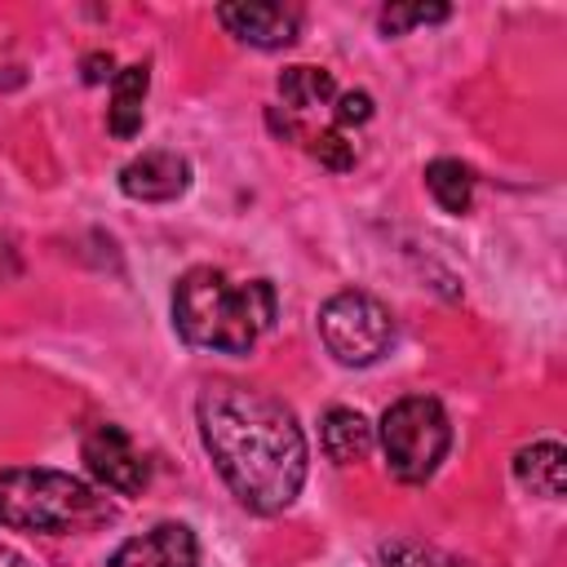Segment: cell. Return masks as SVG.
Listing matches in <instances>:
<instances>
[{
	"mask_svg": "<svg viewBox=\"0 0 567 567\" xmlns=\"http://www.w3.org/2000/svg\"><path fill=\"white\" fill-rule=\"evenodd\" d=\"M111 66H115L111 53H89V58H84V80H89V84H102V80L111 75Z\"/></svg>",
	"mask_w": 567,
	"mask_h": 567,
	"instance_id": "20",
	"label": "cell"
},
{
	"mask_svg": "<svg viewBox=\"0 0 567 567\" xmlns=\"http://www.w3.org/2000/svg\"><path fill=\"white\" fill-rule=\"evenodd\" d=\"M381 567H470V563L456 558V554H447V549H439V545L399 536V540H385L381 545Z\"/></svg>",
	"mask_w": 567,
	"mask_h": 567,
	"instance_id": "15",
	"label": "cell"
},
{
	"mask_svg": "<svg viewBox=\"0 0 567 567\" xmlns=\"http://www.w3.org/2000/svg\"><path fill=\"white\" fill-rule=\"evenodd\" d=\"M111 501L97 496L84 478L62 470H0V527L18 532H89L111 523Z\"/></svg>",
	"mask_w": 567,
	"mask_h": 567,
	"instance_id": "3",
	"label": "cell"
},
{
	"mask_svg": "<svg viewBox=\"0 0 567 567\" xmlns=\"http://www.w3.org/2000/svg\"><path fill=\"white\" fill-rule=\"evenodd\" d=\"M106 567H199V540L186 523H155L151 532L124 540Z\"/></svg>",
	"mask_w": 567,
	"mask_h": 567,
	"instance_id": "9",
	"label": "cell"
},
{
	"mask_svg": "<svg viewBox=\"0 0 567 567\" xmlns=\"http://www.w3.org/2000/svg\"><path fill=\"white\" fill-rule=\"evenodd\" d=\"M306 137V151L319 159V164H328L332 173H346L350 164H354V146L341 137V128H328V133H301Z\"/></svg>",
	"mask_w": 567,
	"mask_h": 567,
	"instance_id": "17",
	"label": "cell"
},
{
	"mask_svg": "<svg viewBox=\"0 0 567 567\" xmlns=\"http://www.w3.org/2000/svg\"><path fill=\"white\" fill-rule=\"evenodd\" d=\"M80 452H84L89 474H93L102 487L120 492V496H137V492L146 487V478H151L142 452L133 447V439H128L120 425H111V421L93 425V430L84 434V447H80Z\"/></svg>",
	"mask_w": 567,
	"mask_h": 567,
	"instance_id": "6",
	"label": "cell"
},
{
	"mask_svg": "<svg viewBox=\"0 0 567 567\" xmlns=\"http://www.w3.org/2000/svg\"><path fill=\"white\" fill-rule=\"evenodd\" d=\"M452 447V421L439 399L408 394L381 416V452L399 483H425Z\"/></svg>",
	"mask_w": 567,
	"mask_h": 567,
	"instance_id": "4",
	"label": "cell"
},
{
	"mask_svg": "<svg viewBox=\"0 0 567 567\" xmlns=\"http://www.w3.org/2000/svg\"><path fill=\"white\" fill-rule=\"evenodd\" d=\"M372 120V97L363 89H350L337 97V128H350V124H368Z\"/></svg>",
	"mask_w": 567,
	"mask_h": 567,
	"instance_id": "18",
	"label": "cell"
},
{
	"mask_svg": "<svg viewBox=\"0 0 567 567\" xmlns=\"http://www.w3.org/2000/svg\"><path fill=\"white\" fill-rule=\"evenodd\" d=\"M425 186H430L434 204L443 213H452V217L470 213V204H474V168L461 164V159H452V155L425 164Z\"/></svg>",
	"mask_w": 567,
	"mask_h": 567,
	"instance_id": "13",
	"label": "cell"
},
{
	"mask_svg": "<svg viewBox=\"0 0 567 567\" xmlns=\"http://www.w3.org/2000/svg\"><path fill=\"white\" fill-rule=\"evenodd\" d=\"M217 22L252 44V49H284L297 40L301 13L292 4H270V0H244V4H217Z\"/></svg>",
	"mask_w": 567,
	"mask_h": 567,
	"instance_id": "7",
	"label": "cell"
},
{
	"mask_svg": "<svg viewBox=\"0 0 567 567\" xmlns=\"http://www.w3.org/2000/svg\"><path fill=\"white\" fill-rule=\"evenodd\" d=\"M319 443H323L328 461L354 465V461H363L372 452V425L354 408H328L323 421H319Z\"/></svg>",
	"mask_w": 567,
	"mask_h": 567,
	"instance_id": "12",
	"label": "cell"
},
{
	"mask_svg": "<svg viewBox=\"0 0 567 567\" xmlns=\"http://www.w3.org/2000/svg\"><path fill=\"white\" fill-rule=\"evenodd\" d=\"M514 478H518L532 496L558 501L563 487H567V452H563V443L540 439V443H532V447H518V456H514Z\"/></svg>",
	"mask_w": 567,
	"mask_h": 567,
	"instance_id": "11",
	"label": "cell"
},
{
	"mask_svg": "<svg viewBox=\"0 0 567 567\" xmlns=\"http://www.w3.org/2000/svg\"><path fill=\"white\" fill-rule=\"evenodd\" d=\"M204 452L213 456L221 483L252 514H279L297 501L306 483V434L292 408L252 385H208L195 403Z\"/></svg>",
	"mask_w": 567,
	"mask_h": 567,
	"instance_id": "1",
	"label": "cell"
},
{
	"mask_svg": "<svg viewBox=\"0 0 567 567\" xmlns=\"http://www.w3.org/2000/svg\"><path fill=\"white\" fill-rule=\"evenodd\" d=\"M0 567H35V563H31V558H22L13 545H4V540H0Z\"/></svg>",
	"mask_w": 567,
	"mask_h": 567,
	"instance_id": "21",
	"label": "cell"
},
{
	"mask_svg": "<svg viewBox=\"0 0 567 567\" xmlns=\"http://www.w3.org/2000/svg\"><path fill=\"white\" fill-rule=\"evenodd\" d=\"M18 275H22V257H18L13 239L0 235V284H9V279H18Z\"/></svg>",
	"mask_w": 567,
	"mask_h": 567,
	"instance_id": "19",
	"label": "cell"
},
{
	"mask_svg": "<svg viewBox=\"0 0 567 567\" xmlns=\"http://www.w3.org/2000/svg\"><path fill=\"white\" fill-rule=\"evenodd\" d=\"M190 186V159L177 151H142L120 168V190L142 204H168Z\"/></svg>",
	"mask_w": 567,
	"mask_h": 567,
	"instance_id": "8",
	"label": "cell"
},
{
	"mask_svg": "<svg viewBox=\"0 0 567 567\" xmlns=\"http://www.w3.org/2000/svg\"><path fill=\"white\" fill-rule=\"evenodd\" d=\"M275 89H279L284 106H292L297 115L319 111V106H328L337 97V80L323 66H288V71H279Z\"/></svg>",
	"mask_w": 567,
	"mask_h": 567,
	"instance_id": "14",
	"label": "cell"
},
{
	"mask_svg": "<svg viewBox=\"0 0 567 567\" xmlns=\"http://www.w3.org/2000/svg\"><path fill=\"white\" fill-rule=\"evenodd\" d=\"M275 315L279 297L270 279L239 284L217 266H190L173 288V323L199 350L248 354Z\"/></svg>",
	"mask_w": 567,
	"mask_h": 567,
	"instance_id": "2",
	"label": "cell"
},
{
	"mask_svg": "<svg viewBox=\"0 0 567 567\" xmlns=\"http://www.w3.org/2000/svg\"><path fill=\"white\" fill-rule=\"evenodd\" d=\"M146 89H151V66H146V62H133V66H124V71L111 75V106H106V128H111V137H120V142L137 137L142 115H146V111H142Z\"/></svg>",
	"mask_w": 567,
	"mask_h": 567,
	"instance_id": "10",
	"label": "cell"
},
{
	"mask_svg": "<svg viewBox=\"0 0 567 567\" xmlns=\"http://www.w3.org/2000/svg\"><path fill=\"white\" fill-rule=\"evenodd\" d=\"M319 337L328 354L346 368H368L377 363L390 341H394V319L390 310L359 288H341L319 306Z\"/></svg>",
	"mask_w": 567,
	"mask_h": 567,
	"instance_id": "5",
	"label": "cell"
},
{
	"mask_svg": "<svg viewBox=\"0 0 567 567\" xmlns=\"http://www.w3.org/2000/svg\"><path fill=\"white\" fill-rule=\"evenodd\" d=\"M452 9L447 4H385L381 9V31L385 35H408L421 22H443Z\"/></svg>",
	"mask_w": 567,
	"mask_h": 567,
	"instance_id": "16",
	"label": "cell"
}]
</instances>
